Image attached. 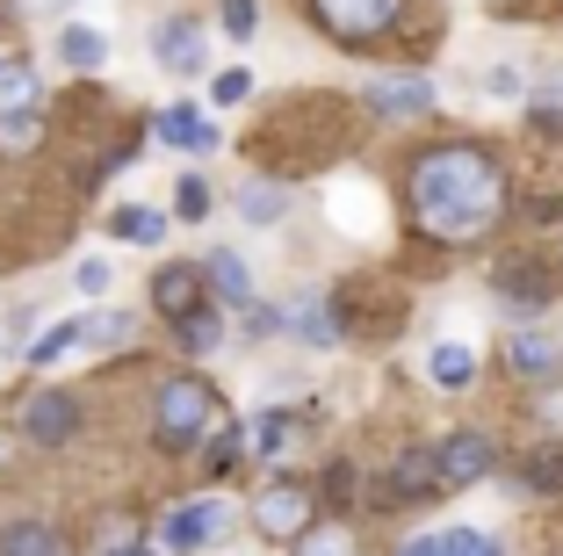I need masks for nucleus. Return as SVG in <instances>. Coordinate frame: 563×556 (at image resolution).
Listing matches in <instances>:
<instances>
[{
    "mask_svg": "<svg viewBox=\"0 0 563 556\" xmlns=\"http://www.w3.org/2000/svg\"><path fill=\"white\" fill-rule=\"evenodd\" d=\"M405 196H412V217L427 239L463 246V239H484L506 217V166L484 145H433L412 160Z\"/></svg>",
    "mask_w": 563,
    "mask_h": 556,
    "instance_id": "nucleus-1",
    "label": "nucleus"
},
{
    "mask_svg": "<svg viewBox=\"0 0 563 556\" xmlns=\"http://www.w3.org/2000/svg\"><path fill=\"white\" fill-rule=\"evenodd\" d=\"M210 426H217V391L202 377H174L159 391V405H152V441L174 448V456H181V448H196Z\"/></svg>",
    "mask_w": 563,
    "mask_h": 556,
    "instance_id": "nucleus-2",
    "label": "nucleus"
},
{
    "mask_svg": "<svg viewBox=\"0 0 563 556\" xmlns=\"http://www.w3.org/2000/svg\"><path fill=\"white\" fill-rule=\"evenodd\" d=\"M311 15H318V30L340 36V44H376V36L405 15V0H311Z\"/></svg>",
    "mask_w": 563,
    "mask_h": 556,
    "instance_id": "nucleus-3",
    "label": "nucleus"
},
{
    "mask_svg": "<svg viewBox=\"0 0 563 556\" xmlns=\"http://www.w3.org/2000/svg\"><path fill=\"white\" fill-rule=\"evenodd\" d=\"M311 513H318V499L303 484H289V477H282V484H267L261 499H253V527H261L267 542H297L303 527H311Z\"/></svg>",
    "mask_w": 563,
    "mask_h": 556,
    "instance_id": "nucleus-4",
    "label": "nucleus"
},
{
    "mask_svg": "<svg viewBox=\"0 0 563 556\" xmlns=\"http://www.w3.org/2000/svg\"><path fill=\"white\" fill-rule=\"evenodd\" d=\"M492 462H498V448H492V434H477V426H463V434H448V441L433 448V477H441V491L477 484Z\"/></svg>",
    "mask_w": 563,
    "mask_h": 556,
    "instance_id": "nucleus-5",
    "label": "nucleus"
},
{
    "mask_svg": "<svg viewBox=\"0 0 563 556\" xmlns=\"http://www.w3.org/2000/svg\"><path fill=\"white\" fill-rule=\"evenodd\" d=\"M224 527H232L224 499H188V506H174L159 521V542L166 549H210V542H224Z\"/></svg>",
    "mask_w": 563,
    "mask_h": 556,
    "instance_id": "nucleus-6",
    "label": "nucleus"
},
{
    "mask_svg": "<svg viewBox=\"0 0 563 556\" xmlns=\"http://www.w3.org/2000/svg\"><path fill=\"white\" fill-rule=\"evenodd\" d=\"M22 434H30L36 448H66L73 434H80V397L73 391H36L30 405H22Z\"/></svg>",
    "mask_w": 563,
    "mask_h": 556,
    "instance_id": "nucleus-7",
    "label": "nucleus"
},
{
    "mask_svg": "<svg viewBox=\"0 0 563 556\" xmlns=\"http://www.w3.org/2000/svg\"><path fill=\"white\" fill-rule=\"evenodd\" d=\"M253 448H261L267 462H297L303 448H311V426L297 419V412H261V419H253V434H246Z\"/></svg>",
    "mask_w": 563,
    "mask_h": 556,
    "instance_id": "nucleus-8",
    "label": "nucleus"
},
{
    "mask_svg": "<svg viewBox=\"0 0 563 556\" xmlns=\"http://www.w3.org/2000/svg\"><path fill=\"white\" fill-rule=\"evenodd\" d=\"M152 51H159V66L166 73H202V22H188V15H174V22H159V36H152Z\"/></svg>",
    "mask_w": 563,
    "mask_h": 556,
    "instance_id": "nucleus-9",
    "label": "nucleus"
},
{
    "mask_svg": "<svg viewBox=\"0 0 563 556\" xmlns=\"http://www.w3.org/2000/svg\"><path fill=\"white\" fill-rule=\"evenodd\" d=\"M433 101H441V95H433V80H419V73H405V80H368V109L398 116V123H405V116H427Z\"/></svg>",
    "mask_w": 563,
    "mask_h": 556,
    "instance_id": "nucleus-10",
    "label": "nucleus"
},
{
    "mask_svg": "<svg viewBox=\"0 0 563 556\" xmlns=\"http://www.w3.org/2000/svg\"><path fill=\"white\" fill-rule=\"evenodd\" d=\"M152 304H159L166 318H188V312H202V268H159L152 275Z\"/></svg>",
    "mask_w": 563,
    "mask_h": 556,
    "instance_id": "nucleus-11",
    "label": "nucleus"
},
{
    "mask_svg": "<svg viewBox=\"0 0 563 556\" xmlns=\"http://www.w3.org/2000/svg\"><path fill=\"white\" fill-rule=\"evenodd\" d=\"M159 145H174V152H217V131H210V116H196L188 101H174V109H159Z\"/></svg>",
    "mask_w": 563,
    "mask_h": 556,
    "instance_id": "nucleus-12",
    "label": "nucleus"
},
{
    "mask_svg": "<svg viewBox=\"0 0 563 556\" xmlns=\"http://www.w3.org/2000/svg\"><path fill=\"white\" fill-rule=\"evenodd\" d=\"M549 290H556V282H549L542 268H528V261L498 268V304H506V312H549Z\"/></svg>",
    "mask_w": 563,
    "mask_h": 556,
    "instance_id": "nucleus-13",
    "label": "nucleus"
},
{
    "mask_svg": "<svg viewBox=\"0 0 563 556\" xmlns=\"http://www.w3.org/2000/svg\"><path fill=\"white\" fill-rule=\"evenodd\" d=\"M282 326L297 332L303 347H332V340H340V304H318V296H297V304L282 312Z\"/></svg>",
    "mask_w": 563,
    "mask_h": 556,
    "instance_id": "nucleus-14",
    "label": "nucleus"
},
{
    "mask_svg": "<svg viewBox=\"0 0 563 556\" xmlns=\"http://www.w3.org/2000/svg\"><path fill=\"white\" fill-rule=\"evenodd\" d=\"M202 275H210V290L224 296V304H253V275H246V261H239L232 246H217L210 261H202Z\"/></svg>",
    "mask_w": 563,
    "mask_h": 556,
    "instance_id": "nucleus-15",
    "label": "nucleus"
},
{
    "mask_svg": "<svg viewBox=\"0 0 563 556\" xmlns=\"http://www.w3.org/2000/svg\"><path fill=\"white\" fill-rule=\"evenodd\" d=\"M398 556H498V549L477 535V527H441V535H419V542H405Z\"/></svg>",
    "mask_w": 563,
    "mask_h": 556,
    "instance_id": "nucleus-16",
    "label": "nucleus"
},
{
    "mask_svg": "<svg viewBox=\"0 0 563 556\" xmlns=\"http://www.w3.org/2000/svg\"><path fill=\"white\" fill-rule=\"evenodd\" d=\"M427 491H441V477H433V448H405L398 470H390V499H427Z\"/></svg>",
    "mask_w": 563,
    "mask_h": 556,
    "instance_id": "nucleus-17",
    "label": "nucleus"
},
{
    "mask_svg": "<svg viewBox=\"0 0 563 556\" xmlns=\"http://www.w3.org/2000/svg\"><path fill=\"white\" fill-rule=\"evenodd\" d=\"M0 556H66V542L44 521H15V527H0Z\"/></svg>",
    "mask_w": 563,
    "mask_h": 556,
    "instance_id": "nucleus-18",
    "label": "nucleus"
},
{
    "mask_svg": "<svg viewBox=\"0 0 563 556\" xmlns=\"http://www.w3.org/2000/svg\"><path fill=\"white\" fill-rule=\"evenodd\" d=\"M427 377L441 383V391H470V377H477V355L470 347H455V340H441L427 355Z\"/></svg>",
    "mask_w": 563,
    "mask_h": 556,
    "instance_id": "nucleus-19",
    "label": "nucleus"
},
{
    "mask_svg": "<svg viewBox=\"0 0 563 556\" xmlns=\"http://www.w3.org/2000/svg\"><path fill=\"white\" fill-rule=\"evenodd\" d=\"M109 231H117L123 246H159L166 239V217L152 210V203H123V210L109 217Z\"/></svg>",
    "mask_w": 563,
    "mask_h": 556,
    "instance_id": "nucleus-20",
    "label": "nucleus"
},
{
    "mask_svg": "<svg viewBox=\"0 0 563 556\" xmlns=\"http://www.w3.org/2000/svg\"><path fill=\"white\" fill-rule=\"evenodd\" d=\"M44 145V116L36 109H0V152L8 160H22V152Z\"/></svg>",
    "mask_w": 563,
    "mask_h": 556,
    "instance_id": "nucleus-21",
    "label": "nucleus"
},
{
    "mask_svg": "<svg viewBox=\"0 0 563 556\" xmlns=\"http://www.w3.org/2000/svg\"><path fill=\"white\" fill-rule=\"evenodd\" d=\"M282 210H289V188H282V181H246V188H239V217H246V225H275Z\"/></svg>",
    "mask_w": 563,
    "mask_h": 556,
    "instance_id": "nucleus-22",
    "label": "nucleus"
},
{
    "mask_svg": "<svg viewBox=\"0 0 563 556\" xmlns=\"http://www.w3.org/2000/svg\"><path fill=\"white\" fill-rule=\"evenodd\" d=\"M58 58H66L73 73H95L101 58H109V36H101V30H80V22H73V30H58Z\"/></svg>",
    "mask_w": 563,
    "mask_h": 556,
    "instance_id": "nucleus-23",
    "label": "nucleus"
},
{
    "mask_svg": "<svg viewBox=\"0 0 563 556\" xmlns=\"http://www.w3.org/2000/svg\"><path fill=\"white\" fill-rule=\"evenodd\" d=\"M174 340H181V355H217V347H224V318L188 312V318H174Z\"/></svg>",
    "mask_w": 563,
    "mask_h": 556,
    "instance_id": "nucleus-24",
    "label": "nucleus"
},
{
    "mask_svg": "<svg viewBox=\"0 0 563 556\" xmlns=\"http://www.w3.org/2000/svg\"><path fill=\"white\" fill-rule=\"evenodd\" d=\"M297 556H362V542H354V527L318 521V527H303V535H297Z\"/></svg>",
    "mask_w": 563,
    "mask_h": 556,
    "instance_id": "nucleus-25",
    "label": "nucleus"
},
{
    "mask_svg": "<svg viewBox=\"0 0 563 556\" xmlns=\"http://www.w3.org/2000/svg\"><path fill=\"white\" fill-rule=\"evenodd\" d=\"M73 347H80V326H73V318H58V326H44L30 347H22V355H30L36 369H51V361H58V355H73Z\"/></svg>",
    "mask_w": 563,
    "mask_h": 556,
    "instance_id": "nucleus-26",
    "label": "nucleus"
},
{
    "mask_svg": "<svg viewBox=\"0 0 563 556\" xmlns=\"http://www.w3.org/2000/svg\"><path fill=\"white\" fill-rule=\"evenodd\" d=\"M80 326V347H123L131 340V312H95V318H73Z\"/></svg>",
    "mask_w": 563,
    "mask_h": 556,
    "instance_id": "nucleus-27",
    "label": "nucleus"
},
{
    "mask_svg": "<svg viewBox=\"0 0 563 556\" xmlns=\"http://www.w3.org/2000/svg\"><path fill=\"white\" fill-rule=\"evenodd\" d=\"M0 109H36V73L22 58H0Z\"/></svg>",
    "mask_w": 563,
    "mask_h": 556,
    "instance_id": "nucleus-28",
    "label": "nucleus"
},
{
    "mask_svg": "<svg viewBox=\"0 0 563 556\" xmlns=\"http://www.w3.org/2000/svg\"><path fill=\"white\" fill-rule=\"evenodd\" d=\"M506 355H514L520 377H542V369H556V340H542V332H520V340L506 347Z\"/></svg>",
    "mask_w": 563,
    "mask_h": 556,
    "instance_id": "nucleus-29",
    "label": "nucleus"
},
{
    "mask_svg": "<svg viewBox=\"0 0 563 556\" xmlns=\"http://www.w3.org/2000/svg\"><path fill=\"white\" fill-rule=\"evenodd\" d=\"M210 477H224V470H239L246 462V426H217V441H210Z\"/></svg>",
    "mask_w": 563,
    "mask_h": 556,
    "instance_id": "nucleus-30",
    "label": "nucleus"
},
{
    "mask_svg": "<svg viewBox=\"0 0 563 556\" xmlns=\"http://www.w3.org/2000/svg\"><path fill=\"white\" fill-rule=\"evenodd\" d=\"M528 484L534 491H563V448H534L528 456Z\"/></svg>",
    "mask_w": 563,
    "mask_h": 556,
    "instance_id": "nucleus-31",
    "label": "nucleus"
},
{
    "mask_svg": "<svg viewBox=\"0 0 563 556\" xmlns=\"http://www.w3.org/2000/svg\"><path fill=\"white\" fill-rule=\"evenodd\" d=\"M174 210H181L188 225H196V217H210V188H202V174H188V181H181V196H174Z\"/></svg>",
    "mask_w": 563,
    "mask_h": 556,
    "instance_id": "nucleus-32",
    "label": "nucleus"
},
{
    "mask_svg": "<svg viewBox=\"0 0 563 556\" xmlns=\"http://www.w3.org/2000/svg\"><path fill=\"white\" fill-rule=\"evenodd\" d=\"M210 95H217V109H232V101H246V95H253V73H239V66H232V73H217Z\"/></svg>",
    "mask_w": 563,
    "mask_h": 556,
    "instance_id": "nucleus-33",
    "label": "nucleus"
},
{
    "mask_svg": "<svg viewBox=\"0 0 563 556\" xmlns=\"http://www.w3.org/2000/svg\"><path fill=\"white\" fill-rule=\"evenodd\" d=\"M73 290L80 296H109V261H80L73 268Z\"/></svg>",
    "mask_w": 563,
    "mask_h": 556,
    "instance_id": "nucleus-34",
    "label": "nucleus"
},
{
    "mask_svg": "<svg viewBox=\"0 0 563 556\" xmlns=\"http://www.w3.org/2000/svg\"><path fill=\"white\" fill-rule=\"evenodd\" d=\"M224 30L253 36V30H261V8H253V0H224Z\"/></svg>",
    "mask_w": 563,
    "mask_h": 556,
    "instance_id": "nucleus-35",
    "label": "nucleus"
},
{
    "mask_svg": "<svg viewBox=\"0 0 563 556\" xmlns=\"http://www.w3.org/2000/svg\"><path fill=\"white\" fill-rule=\"evenodd\" d=\"M542 419H549V426H563V391H542Z\"/></svg>",
    "mask_w": 563,
    "mask_h": 556,
    "instance_id": "nucleus-36",
    "label": "nucleus"
},
{
    "mask_svg": "<svg viewBox=\"0 0 563 556\" xmlns=\"http://www.w3.org/2000/svg\"><path fill=\"white\" fill-rule=\"evenodd\" d=\"M101 556H145V549H137V542H123V549H101Z\"/></svg>",
    "mask_w": 563,
    "mask_h": 556,
    "instance_id": "nucleus-37",
    "label": "nucleus"
},
{
    "mask_svg": "<svg viewBox=\"0 0 563 556\" xmlns=\"http://www.w3.org/2000/svg\"><path fill=\"white\" fill-rule=\"evenodd\" d=\"M36 8H73V0H36Z\"/></svg>",
    "mask_w": 563,
    "mask_h": 556,
    "instance_id": "nucleus-38",
    "label": "nucleus"
}]
</instances>
